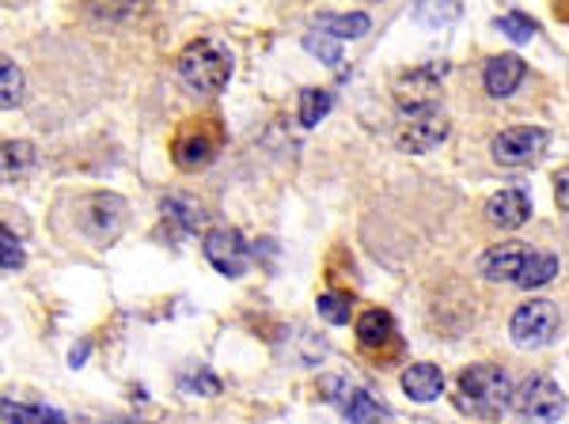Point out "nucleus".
Listing matches in <instances>:
<instances>
[{"instance_id": "obj_31", "label": "nucleus", "mask_w": 569, "mask_h": 424, "mask_svg": "<svg viewBox=\"0 0 569 424\" xmlns=\"http://www.w3.org/2000/svg\"><path fill=\"white\" fill-rule=\"evenodd\" d=\"M555 197H558V209L569 213V167L555 175Z\"/></svg>"}, {"instance_id": "obj_25", "label": "nucleus", "mask_w": 569, "mask_h": 424, "mask_svg": "<svg viewBox=\"0 0 569 424\" xmlns=\"http://www.w3.org/2000/svg\"><path fill=\"white\" fill-rule=\"evenodd\" d=\"M23 103V73L15 68L12 57H0V106L15 111Z\"/></svg>"}, {"instance_id": "obj_8", "label": "nucleus", "mask_w": 569, "mask_h": 424, "mask_svg": "<svg viewBox=\"0 0 569 424\" xmlns=\"http://www.w3.org/2000/svg\"><path fill=\"white\" fill-rule=\"evenodd\" d=\"M452 133V121L444 118V111L437 106H426V111H410L399 129V149L410 152V156H421V152H433L437 144H444Z\"/></svg>"}, {"instance_id": "obj_20", "label": "nucleus", "mask_w": 569, "mask_h": 424, "mask_svg": "<svg viewBox=\"0 0 569 424\" xmlns=\"http://www.w3.org/2000/svg\"><path fill=\"white\" fill-rule=\"evenodd\" d=\"M164 220L172 223L175 231L190 235V231H198L205 223V213H202V205H194L190 197L172 194V197H164Z\"/></svg>"}, {"instance_id": "obj_28", "label": "nucleus", "mask_w": 569, "mask_h": 424, "mask_svg": "<svg viewBox=\"0 0 569 424\" xmlns=\"http://www.w3.org/2000/svg\"><path fill=\"white\" fill-rule=\"evenodd\" d=\"M137 12H141V0H99L96 4V20L106 23H126Z\"/></svg>"}, {"instance_id": "obj_16", "label": "nucleus", "mask_w": 569, "mask_h": 424, "mask_svg": "<svg viewBox=\"0 0 569 424\" xmlns=\"http://www.w3.org/2000/svg\"><path fill=\"white\" fill-rule=\"evenodd\" d=\"M403 390H406V398L410 402H418V406H429V402H437V398L444 395V375H441V368L437 364H426V360H418V364H406V372H403Z\"/></svg>"}, {"instance_id": "obj_11", "label": "nucleus", "mask_w": 569, "mask_h": 424, "mask_svg": "<svg viewBox=\"0 0 569 424\" xmlns=\"http://www.w3.org/2000/svg\"><path fill=\"white\" fill-rule=\"evenodd\" d=\"M528 258H532V250H528L524 243L490 246V250L479 258V277L490 284H517L520 273H524V266H528Z\"/></svg>"}, {"instance_id": "obj_5", "label": "nucleus", "mask_w": 569, "mask_h": 424, "mask_svg": "<svg viewBox=\"0 0 569 424\" xmlns=\"http://www.w3.org/2000/svg\"><path fill=\"white\" fill-rule=\"evenodd\" d=\"M220 152V129L213 126V118H202V121H190L172 144V159L179 171H202L217 159Z\"/></svg>"}, {"instance_id": "obj_12", "label": "nucleus", "mask_w": 569, "mask_h": 424, "mask_svg": "<svg viewBox=\"0 0 569 424\" xmlns=\"http://www.w3.org/2000/svg\"><path fill=\"white\" fill-rule=\"evenodd\" d=\"M353 334H357V345L365 352H395L399 349V326L395 319H391L388 311H380V307H372V311L357 314V322H353Z\"/></svg>"}, {"instance_id": "obj_13", "label": "nucleus", "mask_w": 569, "mask_h": 424, "mask_svg": "<svg viewBox=\"0 0 569 424\" xmlns=\"http://www.w3.org/2000/svg\"><path fill=\"white\" fill-rule=\"evenodd\" d=\"M448 73V65H426V68H414L410 76H403L395 88L399 103H403V111H426V106H437V80Z\"/></svg>"}, {"instance_id": "obj_6", "label": "nucleus", "mask_w": 569, "mask_h": 424, "mask_svg": "<svg viewBox=\"0 0 569 424\" xmlns=\"http://www.w3.org/2000/svg\"><path fill=\"white\" fill-rule=\"evenodd\" d=\"M547 144H551L547 129H540V126H513V129H502V133L494 137L490 152H494V159L502 167H532V164H540V159H543Z\"/></svg>"}, {"instance_id": "obj_15", "label": "nucleus", "mask_w": 569, "mask_h": 424, "mask_svg": "<svg viewBox=\"0 0 569 424\" xmlns=\"http://www.w3.org/2000/svg\"><path fill=\"white\" fill-rule=\"evenodd\" d=\"M524 73H528V65H524V57H517V53H497V57H490L486 73H482L486 95L490 99H509L513 91L520 88Z\"/></svg>"}, {"instance_id": "obj_22", "label": "nucleus", "mask_w": 569, "mask_h": 424, "mask_svg": "<svg viewBox=\"0 0 569 424\" xmlns=\"http://www.w3.org/2000/svg\"><path fill=\"white\" fill-rule=\"evenodd\" d=\"M555 273H558V258H555V254H532L517 284H520V288L532 292V288H543V284L555 281Z\"/></svg>"}, {"instance_id": "obj_18", "label": "nucleus", "mask_w": 569, "mask_h": 424, "mask_svg": "<svg viewBox=\"0 0 569 424\" xmlns=\"http://www.w3.org/2000/svg\"><path fill=\"white\" fill-rule=\"evenodd\" d=\"M410 15H414V23H421V27L444 30L464 15V8H459V0H418Z\"/></svg>"}, {"instance_id": "obj_3", "label": "nucleus", "mask_w": 569, "mask_h": 424, "mask_svg": "<svg viewBox=\"0 0 569 424\" xmlns=\"http://www.w3.org/2000/svg\"><path fill=\"white\" fill-rule=\"evenodd\" d=\"M126 216L129 205L118 194H88L76 202V228L96 246H111L126 228Z\"/></svg>"}, {"instance_id": "obj_19", "label": "nucleus", "mask_w": 569, "mask_h": 424, "mask_svg": "<svg viewBox=\"0 0 569 424\" xmlns=\"http://www.w3.org/2000/svg\"><path fill=\"white\" fill-rule=\"evenodd\" d=\"M315 30H323V35L338 38V42H345V38H365L368 30H372V20H368L365 12H350V15H319V23H315Z\"/></svg>"}, {"instance_id": "obj_9", "label": "nucleus", "mask_w": 569, "mask_h": 424, "mask_svg": "<svg viewBox=\"0 0 569 424\" xmlns=\"http://www.w3.org/2000/svg\"><path fill=\"white\" fill-rule=\"evenodd\" d=\"M202 250H205V258H210V266L217 269L220 277H232V281L248 273V266H251L248 243H243V235L232 228H210L202 235Z\"/></svg>"}, {"instance_id": "obj_30", "label": "nucleus", "mask_w": 569, "mask_h": 424, "mask_svg": "<svg viewBox=\"0 0 569 424\" xmlns=\"http://www.w3.org/2000/svg\"><path fill=\"white\" fill-rule=\"evenodd\" d=\"M0 243H4V261H0V266H4V273H15V269L23 266V246H20V239L12 235V228H4V231H0Z\"/></svg>"}, {"instance_id": "obj_1", "label": "nucleus", "mask_w": 569, "mask_h": 424, "mask_svg": "<svg viewBox=\"0 0 569 424\" xmlns=\"http://www.w3.org/2000/svg\"><path fill=\"white\" fill-rule=\"evenodd\" d=\"M517 390H513V380L494 364H471L464 375H459V410L471 413V417L494 421L502 417L513 406Z\"/></svg>"}, {"instance_id": "obj_29", "label": "nucleus", "mask_w": 569, "mask_h": 424, "mask_svg": "<svg viewBox=\"0 0 569 424\" xmlns=\"http://www.w3.org/2000/svg\"><path fill=\"white\" fill-rule=\"evenodd\" d=\"M179 390H182V395H194V390H205V398H213V395H220V380H213L210 372L179 375Z\"/></svg>"}, {"instance_id": "obj_7", "label": "nucleus", "mask_w": 569, "mask_h": 424, "mask_svg": "<svg viewBox=\"0 0 569 424\" xmlns=\"http://www.w3.org/2000/svg\"><path fill=\"white\" fill-rule=\"evenodd\" d=\"M513 406H517L520 417L532 421V424H558L566 413V395L555 380H547V375H532V380L517 390Z\"/></svg>"}, {"instance_id": "obj_10", "label": "nucleus", "mask_w": 569, "mask_h": 424, "mask_svg": "<svg viewBox=\"0 0 569 424\" xmlns=\"http://www.w3.org/2000/svg\"><path fill=\"white\" fill-rule=\"evenodd\" d=\"M327 402H334L342 410V417L350 424H391V410L376 402L368 390L350 387L345 380H327Z\"/></svg>"}, {"instance_id": "obj_2", "label": "nucleus", "mask_w": 569, "mask_h": 424, "mask_svg": "<svg viewBox=\"0 0 569 424\" xmlns=\"http://www.w3.org/2000/svg\"><path fill=\"white\" fill-rule=\"evenodd\" d=\"M175 68H179L182 83H187L190 91L217 95V91H225L228 80H232V53H228V46H220L217 38H194V42L179 53Z\"/></svg>"}, {"instance_id": "obj_4", "label": "nucleus", "mask_w": 569, "mask_h": 424, "mask_svg": "<svg viewBox=\"0 0 569 424\" xmlns=\"http://www.w3.org/2000/svg\"><path fill=\"white\" fill-rule=\"evenodd\" d=\"M558 326H562V314H558L555 299H532V304L517 307V314L509 319L513 345H520V349H543V345H551Z\"/></svg>"}, {"instance_id": "obj_27", "label": "nucleus", "mask_w": 569, "mask_h": 424, "mask_svg": "<svg viewBox=\"0 0 569 424\" xmlns=\"http://www.w3.org/2000/svg\"><path fill=\"white\" fill-rule=\"evenodd\" d=\"M304 50L315 53V57H319L323 65H330V68L342 65V46H338V38L323 35V30H312V35H304Z\"/></svg>"}, {"instance_id": "obj_23", "label": "nucleus", "mask_w": 569, "mask_h": 424, "mask_svg": "<svg viewBox=\"0 0 569 424\" xmlns=\"http://www.w3.org/2000/svg\"><path fill=\"white\" fill-rule=\"evenodd\" d=\"M494 30H502L509 42L524 46V42H532V38H535L540 23H535L532 15H524V12H505V15H497V20H494Z\"/></svg>"}, {"instance_id": "obj_17", "label": "nucleus", "mask_w": 569, "mask_h": 424, "mask_svg": "<svg viewBox=\"0 0 569 424\" xmlns=\"http://www.w3.org/2000/svg\"><path fill=\"white\" fill-rule=\"evenodd\" d=\"M38 164V152L30 141H4V152H0V175L4 182H20L35 171Z\"/></svg>"}, {"instance_id": "obj_14", "label": "nucleus", "mask_w": 569, "mask_h": 424, "mask_svg": "<svg viewBox=\"0 0 569 424\" xmlns=\"http://www.w3.org/2000/svg\"><path fill=\"white\" fill-rule=\"evenodd\" d=\"M486 220L502 231H517L532 220V197L528 190H502L486 202Z\"/></svg>"}, {"instance_id": "obj_21", "label": "nucleus", "mask_w": 569, "mask_h": 424, "mask_svg": "<svg viewBox=\"0 0 569 424\" xmlns=\"http://www.w3.org/2000/svg\"><path fill=\"white\" fill-rule=\"evenodd\" d=\"M330 106H334V95H330L327 88H304L300 91V106H296L300 126L315 129L330 114Z\"/></svg>"}, {"instance_id": "obj_26", "label": "nucleus", "mask_w": 569, "mask_h": 424, "mask_svg": "<svg viewBox=\"0 0 569 424\" xmlns=\"http://www.w3.org/2000/svg\"><path fill=\"white\" fill-rule=\"evenodd\" d=\"M315 307H319V319H327L330 326H345L353 311V299L342 296V292H323V296L315 299Z\"/></svg>"}, {"instance_id": "obj_24", "label": "nucleus", "mask_w": 569, "mask_h": 424, "mask_svg": "<svg viewBox=\"0 0 569 424\" xmlns=\"http://www.w3.org/2000/svg\"><path fill=\"white\" fill-rule=\"evenodd\" d=\"M4 424H65V417L46 406H15L12 398H4Z\"/></svg>"}]
</instances>
